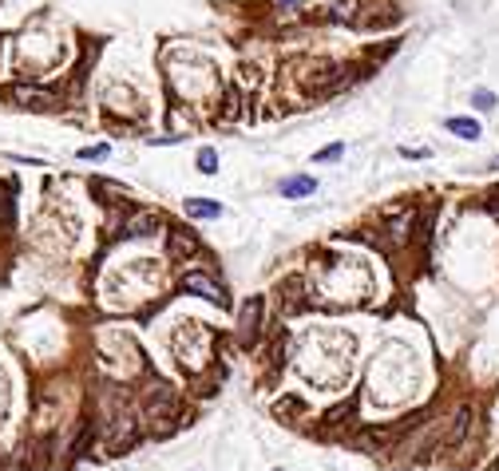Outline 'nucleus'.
Segmentation results:
<instances>
[{
  "label": "nucleus",
  "instance_id": "1",
  "mask_svg": "<svg viewBox=\"0 0 499 471\" xmlns=\"http://www.w3.org/2000/svg\"><path fill=\"white\" fill-rule=\"evenodd\" d=\"M262 313H266V301L262 297H250L242 305V313H238V341H242L246 349H254L258 337H262Z\"/></svg>",
  "mask_w": 499,
  "mask_h": 471
},
{
  "label": "nucleus",
  "instance_id": "2",
  "mask_svg": "<svg viewBox=\"0 0 499 471\" xmlns=\"http://www.w3.org/2000/svg\"><path fill=\"white\" fill-rule=\"evenodd\" d=\"M8 99H13L16 107H32V111H52V107H56V99H52L48 91H40V87H24V84L8 87Z\"/></svg>",
  "mask_w": 499,
  "mask_h": 471
},
{
  "label": "nucleus",
  "instance_id": "3",
  "mask_svg": "<svg viewBox=\"0 0 499 471\" xmlns=\"http://www.w3.org/2000/svg\"><path fill=\"white\" fill-rule=\"evenodd\" d=\"M147 420H171L174 416V392L167 384H158L151 396H147V408H143Z\"/></svg>",
  "mask_w": 499,
  "mask_h": 471
},
{
  "label": "nucleus",
  "instance_id": "4",
  "mask_svg": "<svg viewBox=\"0 0 499 471\" xmlns=\"http://www.w3.org/2000/svg\"><path fill=\"white\" fill-rule=\"evenodd\" d=\"M468 428H472V404H460L456 416L448 420V432H444V444L440 447H460L463 435H468Z\"/></svg>",
  "mask_w": 499,
  "mask_h": 471
},
{
  "label": "nucleus",
  "instance_id": "5",
  "mask_svg": "<svg viewBox=\"0 0 499 471\" xmlns=\"http://www.w3.org/2000/svg\"><path fill=\"white\" fill-rule=\"evenodd\" d=\"M183 290L198 293V297H207V301H214V305H226V293H222V285H214L207 274H186V278H183Z\"/></svg>",
  "mask_w": 499,
  "mask_h": 471
},
{
  "label": "nucleus",
  "instance_id": "6",
  "mask_svg": "<svg viewBox=\"0 0 499 471\" xmlns=\"http://www.w3.org/2000/svg\"><path fill=\"white\" fill-rule=\"evenodd\" d=\"M317 182L309 174H290V179H281V198H305V194H313Z\"/></svg>",
  "mask_w": 499,
  "mask_h": 471
},
{
  "label": "nucleus",
  "instance_id": "7",
  "mask_svg": "<svg viewBox=\"0 0 499 471\" xmlns=\"http://www.w3.org/2000/svg\"><path fill=\"white\" fill-rule=\"evenodd\" d=\"M301 290H305V281H301V278H290V281H281V285H278V297L285 293V301H281V305H285V313H297V309L305 305Z\"/></svg>",
  "mask_w": 499,
  "mask_h": 471
},
{
  "label": "nucleus",
  "instance_id": "8",
  "mask_svg": "<svg viewBox=\"0 0 499 471\" xmlns=\"http://www.w3.org/2000/svg\"><path fill=\"white\" fill-rule=\"evenodd\" d=\"M16 226V202H13V190L0 186V234H13Z\"/></svg>",
  "mask_w": 499,
  "mask_h": 471
},
{
  "label": "nucleus",
  "instance_id": "9",
  "mask_svg": "<svg viewBox=\"0 0 499 471\" xmlns=\"http://www.w3.org/2000/svg\"><path fill=\"white\" fill-rule=\"evenodd\" d=\"M198 250V242H195V234L191 230H171V254L179 257V254H195Z\"/></svg>",
  "mask_w": 499,
  "mask_h": 471
},
{
  "label": "nucleus",
  "instance_id": "10",
  "mask_svg": "<svg viewBox=\"0 0 499 471\" xmlns=\"http://www.w3.org/2000/svg\"><path fill=\"white\" fill-rule=\"evenodd\" d=\"M155 230H158V214H139L131 226H127V234H131V238H151Z\"/></svg>",
  "mask_w": 499,
  "mask_h": 471
},
{
  "label": "nucleus",
  "instance_id": "11",
  "mask_svg": "<svg viewBox=\"0 0 499 471\" xmlns=\"http://www.w3.org/2000/svg\"><path fill=\"white\" fill-rule=\"evenodd\" d=\"M186 214L191 218H218L222 206L218 202H202V198H191V202H186Z\"/></svg>",
  "mask_w": 499,
  "mask_h": 471
},
{
  "label": "nucleus",
  "instance_id": "12",
  "mask_svg": "<svg viewBox=\"0 0 499 471\" xmlns=\"http://www.w3.org/2000/svg\"><path fill=\"white\" fill-rule=\"evenodd\" d=\"M448 131L460 135V139H479V123H475V119H460V115H456V119H448Z\"/></svg>",
  "mask_w": 499,
  "mask_h": 471
},
{
  "label": "nucleus",
  "instance_id": "13",
  "mask_svg": "<svg viewBox=\"0 0 499 471\" xmlns=\"http://www.w3.org/2000/svg\"><path fill=\"white\" fill-rule=\"evenodd\" d=\"M198 170H202V174H214V170H218V155H214V147H202V151H198Z\"/></svg>",
  "mask_w": 499,
  "mask_h": 471
},
{
  "label": "nucleus",
  "instance_id": "14",
  "mask_svg": "<svg viewBox=\"0 0 499 471\" xmlns=\"http://www.w3.org/2000/svg\"><path fill=\"white\" fill-rule=\"evenodd\" d=\"M333 20H353L357 16V0H341V4H333Z\"/></svg>",
  "mask_w": 499,
  "mask_h": 471
},
{
  "label": "nucleus",
  "instance_id": "15",
  "mask_svg": "<svg viewBox=\"0 0 499 471\" xmlns=\"http://www.w3.org/2000/svg\"><path fill=\"white\" fill-rule=\"evenodd\" d=\"M472 103H475V111H496V96H491V91H484V87L472 96Z\"/></svg>",
  "mask_w": 499,
  "mask_h": 471
},
{
  "label": "nucleus",
  "instance_id": "16",
  "mask_svg": "<svg viewBox=\"0 0 499 471\" xmlns=\"http://www.w3.org/2000/svg\"><path fill=\"white\" fill-rule=\"evenodd\" d=\"M341 151H345V147H341V143H333V147H325V151H317V163H333V158H341Z\"/></svg>",
  "mask_w": 499,
  "mask_h": 471
},
{
  "label": "nucleus",
  "instance_id": "17",
  "mask_svg": "<svg viewBox=\"0 0 499 471\" xmlns=\"http://www.w3.org/2000/svg\"><path fill=\"white\" fill-rule=\"evenodd\" d=\"M274 412H278V416H297V412H301V404H297V400H281Z\"/></svg>",
  "mask_w": 499,
  "mask_h": 471
},
{
  "label": "nucleus",
  "instance_id": "18",
  "mask_svg": "<svg viewBox=\"0 0 499 471\" xmlns=\"http://www.w3.org/2000/svg\"><path fill=\"white\" fill-rule=\"evenodd\" d=\"M107 155V147H84V151H80V158H103Z\"/></svg>",
  "mask_w": 499,
  "mask_h": 471
},
{
  "label": "nucleus",
  "instance_id": "19",
  "mask_svg": "<svg viewBox=\"0 0 499 471\" xmlns=\"http://www.w3.org/2000/svg\"><path fill=\"white\" fill-rule=\"evenodd\" d=\"M487 471H499V459H496V463H491V468H487Z\"/></svg>",
  "mask_w": 499,
  "mask_h": 471
},
{
  "label": "nucleus",
  "instance_id": "20",
  "mask_svg": "<svg viewBox=\"0 0 499 471\" xmlns=\"http://www.w3.org/2000/svg\"><path fill=\"white\" fill-rule=\"evenodd\" d=\"M281 4H301V0H281Z\"/></svg>",
  "mask_w": 499,
  "mask_h": 471
},
{
  "label": "nucleus",
  "instance_id": "21",
  "mask_svg": "<svg viewBox=\"0 0 499 471\" xmlns=\"http://www.w3.org/2000/svg\"><path fill=\"white\" fill-rule=\"evenodd\" d=\"M491 167H499V158H496V163H491Z\"/></svg>",
  "mask_w": 499,
  "mask_h": 471
}]
</instances>
